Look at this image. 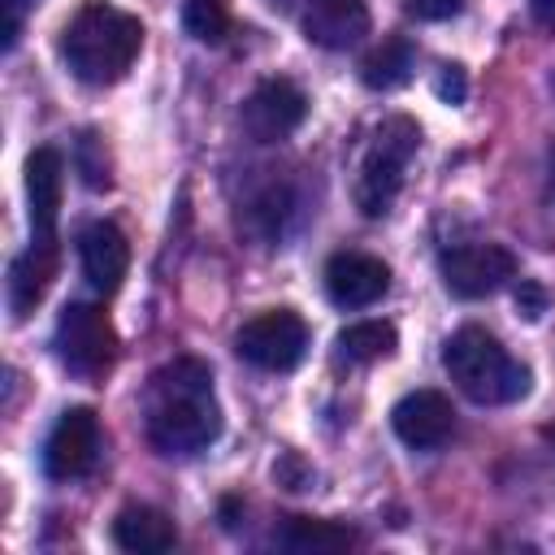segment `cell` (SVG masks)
Segmentation results:
<instances>
[{
    "label": "cell",
    "mask_w": 555,
    "mask_h": 555,
    "mask_svg": "<svg viewBox=\"0 0 555 555\" xmlns=\"http://www.w3.org/2000/svg\"><path fill=\"white\" fill-rule=\"evenodd\" d=\"M143 429L160 455H199L221 434V403L212 395V369L195 356H178L147 377Z\"/></svg>",
    "instance_id": "1"
},
{
    "label": "cell",
    "mask_w": 555,
    "mask_h": 555,
    "mask_svg": "<svg viewBox=\"0 0 555 555\" xmlns=\"http://www.w3.org/2000/svg\"><path fill=\"white\" fill-rule=\"evenodd\" d=\"M143 48V22L117 4L87 0L61 30V61L87 87H113Z\"/></svg>",
    "instance_id": "2"
},
{
    "label": "cell",
    "mask_w": 555,
    "mask_h": 555,
    "mask_svg": "<svg viewBox=\"0 0 555 555\" xmlns=\"http://www.w3.org/2000/svg\"><path fill=\"white\" fill-rule=\"evenodd\" d=\"M442 369L455 382V390L481 408H503L529 395V369L512 360L507 347L481 325H464L447 338Z\"/></svg>",
    "instance_id": "3"
},
{
    "label": "cell",
    "mask_w": 555,
    "mask_h": 555,
    "mask_svg": "<svg viewBox=\"0 0 555 555\" xmlns=\"http://www.w3.org/2000/svg\"><path fill=\"white\" fill-rule=\"evenodd\" d=\"M421 147V130L412 117H386L373 130V143L360 160V178H356V208L364 217H386L390 204L403 191V173L412 165Z\"/></svg>",
    "instance_id": "4"
},
{
    "label": "cell",
    "mask_w": 555,
    "mask_h": 555,
    "mask_svg": "<svg viewBox=\"0 0 555 555\" xmlns=\"http://www.w3.org/2000/svg\"><path fill=\"white\" fill-rule=\"evenodd\" d=\"M52 347H56V360H61L65 373H74L82 382H95V377L108 373V364L117 356V334H113V321L104 317V308L65 304L61 317H56Z\"/></svg>",
    "instance_id": "5"
},
{
    "label": "cell",
    "mask_w": 555,
    "mask_h": 555,
    "mask_svg": "<svg viewBox=\"0 0 555 555\" xmlns=\"http://www.w3.org/2000/svg\"><path fill=\"white\" fill-rule=\"evenodd\" d=\"M234 351L264 373H291L304 356H308V325L299 312L291 308H273L251 317L238 334H234Z\"/></svg>",
    "instance_id": "6"
},
{
    "label": "cell",
    "mask_w": 555,
    "mask_h": 555,
    "mask_svg": "<svg viewBox=\"0 0 555 555\" xmlns=\"http://www.w3.org/2000/svg\"><path fill=\"white\" fill-rule=\"evenodd\" d=\"M438 273L455 299H486L516 278V256L499 243H460L442 251Z\"/></svg>",
    "instance_id": "7"
},
{
    "label": "cell",
    "mask_w": 555,
    "mask_h": 555,
    "mask_svg": "<svg viewBox=\"0 0 555 555\" xmlns=\"http://www.w3.org/2000/svg\"><path fill=\"white\" fill-rule=\"evenodd\" d=\"M304 117H308V95L291 78H264V82H256V91L238 108L243 134L251 143H282V139H291L304 126Z\"/></svg>",
    "instance_id": "8"
},
{
    "label": "cell",
    "mask_w": 555,
    "mask_h": 555,
    "mask_svg": "<svg viewBox=\"0 0 555 555\" xmlns=\"http://www.w3.org/2000/svg\"><path fill=\"white\" fill-rule=\"evenodd\" d=\"M100 460V416L91 408H65L43 442V473L52 481H78Z\"/></svg>",
    "instance_id": "9"
},
{
    "label": "cell",
    "mask_w": 555,
    "mask_h": 555,
    "mask_svg": "<svg viewBox=\"0 0 555 555\" xmlns=\"http://www.w3.org/2000/svg\"><path fill=\"white\" fill-rule=\"evenodd\" d=\"M395 438L412 451H438L455 434V408L442 390H412L390 408Z\"/></svg>",
    "instance_id": "10"
},
{
    "label": "cell",
    "mask_w": 555,
    "mask_h": 555,
    "mask_svg": "<svg viewBox=\"0 0 555 555\" xmlns=\"http://www.w3.org/2000/svg\"><path fill=\"white\" fill-rule=\"evenodd\" d=\"M56 264H61L56 234H30V247L9 264V312H13V321H26L43 304V295L56 278Z\"/></svg>",
    "instance_id": "11"
},
{
    "label": "cell",
    "mask_w": 555,
    "mask_h": 555,
    "mask_svg": "<svg viewBox=\"0 0 555 555\" xmlns=\"http://www.w3.org/2000/svg\"><path fill=\"white\" fill-rule=\"evenodd\" d=\"M390 291V269L386 260L369 251H338L325 264V295L338 308H369Z\"/></svg>",
    "instance_id": "12"
},
{
    "label": "cell",
    "mask_w": 555,
    "mask_h": 555,
    "mask_svg": "<svg viewBox=\"0 0 555 555\" xmlns=\"http://www.w3.org/2000/svg\"><path fill=\"white\" fill-rule=\"evenodd\" d=\"M78 260H82V278L91 282V291L113 295L130 269V243L113 221H91L78 234Z\"/></svg>",
    "instance_id": "13"
},
{
    "label": "cell",
    "mask_w": 555,
    "mask_h": 555,
    "mask_svg": "<svg viewBox=\"0 0 555 555\" xmlns=\"http://www.w3.org/2000/svg\"><path fill=\"white\" fill-rule=\"evenodd\" d=\"M304 35H308V43L330 48V52L356 48L369 35V9H364V0H308Z\"/></svg>",
    "instance_id": "14"
},
{
    "label": "cell",
    "mask_w": 555,
    "mask_h": 555,
    "mask_svg": "<svg viewBox=\"0 0 555 555\" xmlns=\"http://www.w3.org/2000/svg\"><path fill=\"white\" fill-rule=\"evenodd\" d=\"M65 191V165L56 147H35L26 156V199H30V234H56Z\"/></svg>",
    "instance_id": "15"
},
{
    "label": "cell",
    "mask_w": 555,
    "mask_h": 555,
    "mask_svg": "<svg viewBox=\"0 0 555 555\" xmlns=\"http://www.w3.org/2000/svg\"><path fill=\"white\" fill-rule=\"evenodd\" d=\"M113 542L121 551H130V555H160V551H173L178 529L160 507L130 503V507H121L113 516Z\"/></svg>",
    "instance_id": "16"
},
{
    "label": "cell",
    "mask_w": 555,
    "mask_h": 555,
    "mask_svg": "<svg viewBox=\"0 0 555 555\" xmlns=\"http://www.w3.org/2000/svg\"><path fill=\"white\" fill-rule=\"evenodd\" d=\"M360 533L338 525V520H312V516H286L278 529V546L295 555H325V551H347L356 546Z\"/></svg>",
    "instance_id": "17"
},
{
    "label": "cell",
    "mask_w": 555,
    "mask_h": 555,
    "mask_svg": "<svg viewBox=\"0 0 555 555\" xmlns=\"http://www.w3.org/2000/svg\"><path fill=\"white\" fill-rule=\"evenodd\" d=\"M416 69V48L403 35H390L386 43H377L364 61H360V78L373 91H399Z\"/></svg>",
    "instance_id": "18"
},
{
    "label": "cell",
    "mask_w": 555,
    "mask_h": 555,
    "mask_svg": "<svg viewBox=\"0 0 555 555\" xmlns=\"http://www.w3.org/2000/svg\"><path fill=\"white\" fill-rule=\"evenodd\" d=\"M395 325L390 321H356L338 334V356L347 364H373V360H386L395 351Z\"/></svg>",
    "instance_id": "19"
},
{
    "label": "cell",
    "mask_w": 555,
    "mask_h": 555,
    "mask_svg": "<svg viewBox=\"0 0 555 555\" xmlns=\"http://www.w3.org/2000/svg\"><path fill=\"white\" fill-rule=\"evenodd\" d=\"M182 26L199 43H221L230 35V9H225V0H186Z\"/></svg>",
    "instance_id": "20"
},
{
    "label": "cell",
    "mask_w": 555,
    "mask_h": 555,
    "mask_svg": "<svg viewBox=\"0 0 555 555\" xmlns=\"http://www.w3.org/2000/svg\"><path fill=\"white\" fill-rule=\"evenodd\" d=\"M78 169H82V182L91 186V191H104L113 178H108V156H104V147L95 143V134H82L78 139Z\"/></svg>",
    "instance_id": "21"
},
{
    "label": "cell",
    "mask_w": 555,
    "mask_h": 555,
    "mask_svg": "<svg viewBox=\"0 0 555 555\" xmlns=\"http://www.w3.org/2000/svg\"><path fill=\"white\" fill-rule=\"evenodd\" d=\"M464 9V0H403V13L416 22H447Z\"/></svg>",
    "instance_id": "22"
},
{
    "label": "cell",
    "mask_w": 555,
    "mask_h": 555,
    "mask_svg": "<svg viewBox=\"0 0 555 555\" xmlns=\"http://www.w3.org/2000/svg\"><path fill=\"white\" fill-rule=\"evenodd\" d=\"M273 477H278V486H286V490H308V481H312V473L299 464V455H282V460L273 464Z\"/></svg>",
    "instance_id": "23"
},
{
    "label": "cell",
    "mask_w": 555,
    "mask_h": 555,
    "mask_svg": "<svg viewBox=\"0 0 555 555\" xmlns=\"http://www.w3.org/2000/svg\"><path fill=\"white\" fill-rule=\"evenodd\" d=\"M464 91H468L464 69H460V65H442V74H438V95H442L447 104H464Z\"/></svg>",
    "instance_id": "24"
},
{
    "label": "cell",
    "mask_w": 555,
    "mask_h": 555,
    "mask_svg": "<svg viewBox=\"0 0 555 555\" xmlns=\"http://www.w3.org/2000/svg\"><path fill=\"white\" fill-rule=\"evenodd\" d=\"M516 308H520L529 321H538V317L546 312V291H542L538 282H520V286H516Z\"/></svg>",
    "instance_id": "25"
},
{
    "label": "cell",
    "mask_w": 555,
    "mask_h": 555,
    "mask_svg": "<svg viewBox=\"0 0 555 555\" xmlns=\"http://www.w3.org/2000/svg\"><path fill=\"white\" fill-rule=\"evenodd\" d=\"M30 4H35V0H4V48L17 43V35H22V17H26Z\"/></svg>",
    "instance_id": "26"
},
{
    "label": "cell",
    "mask_w": 555,
    "mask_h": 555,
    "mask_svg": "<svg viewBox=\"0 0 555 555\" xmlns=\"http://www.w3.org/2000/svg\"><path fill=\"white\" fill-rule=\"evenodd\" d=\"M529 13H533V22H538L542 30L555 35V0H529Z\"/></svg>",
    "instance_id": "27"
},
{
    "label": "cell",
    "mask_w": 555,
    "mask_h": 555,
    "mask_svg": "<svg viewBox=\"0 0 555 555\" xmlns=\"http://www.w3.org/2000/svg\"><path fill=\"white\" fill-rule=\"evenodd\" d=\"M546 204H551V217H555V147H551V173H546Z\"/></svg>",
    "instance_id": "28"
},
{
    "label": "cell",
    "mask_w": 555,
    "mask_h": 555,
    "mask_svg": "<svg viewBox=\"0 0 555 555\" xmlns=\"http://www.w3.org/2000/svg\"><path fill=\"white\" fill-rule=\"evenodd\" d=\"M551 91H555V74H551Z\"/></svg>",
    "instance_id": "29"
},
{
    "label": "cell",
    "mask_w": 555,
    "mask_h": 555,
    "mask_svg": "<svg viewBox=\"0 0 555 555\" xmlns=\"http://www.w3.org/2000/svg\"><path fill=\"white\" fill-rule=\"evenodd\" d=\"M273 4H278V0H273Z\"/></svg>",
    "instance_id": "30"
}]
</instances>
